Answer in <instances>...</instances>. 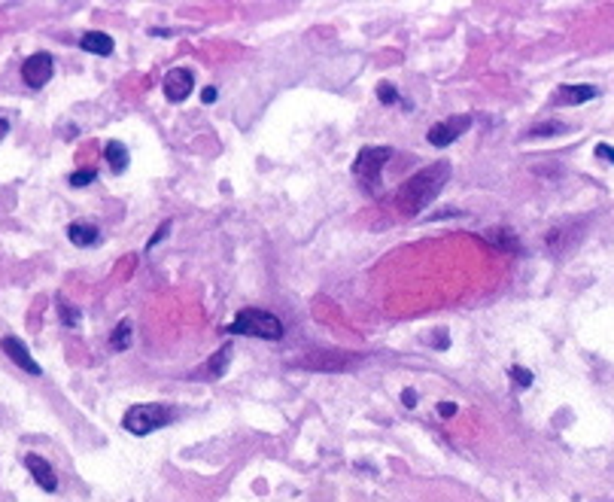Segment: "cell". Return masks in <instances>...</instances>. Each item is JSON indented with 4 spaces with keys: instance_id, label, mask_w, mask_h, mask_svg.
Returning <instances> with one entry per match:
<instances>
[{
    "instance_id": "cell-6",
    "label": "cell",
    "mask_w": 614,
    "mask_h": 502,
    "mask_svg": "<svg viewBox=\"0 0 614 502\" xmlns=\"http://www.w3.org/2000/svg\"><path fill=\"white\" fill-rule=\"evenodd\" d=\"M474 116L472 113H463V116H450V119L438 122V125L429 128V143L435 146V150H447L450 143L456 141V137H463L468 128H472Z\"/></svg>"
},
{
    "instance_id": "cell-21",
    "label": "cell",
    "mask_w": 614,
    "mask_h": 502,
    "mask_svg": "<svg viewBox=\"0 0 614 502\" xmlns=\"http://www.w3.org/2000/svg\"><path fill=\"white\" fill-rule=\"evenodd\" d=\"M61 320H64L67 326H80V311H76V307H71V305H64V301H61Z\"/></svg>"
},
{
    "instance_id": "cell-13",
    "label": "cell",
    "mask_w": 614,
    "mask_h": 502,
    "mask_svg": "<svg viewBox=\"0 0 614 502\" xmlns=\"http://www.w3.org/2000/svg\"><path fill=\"white\" fill-rule=\"evenodd\" d=\"M67 237H71L73 246H91L97 244V237H101V231H97L95 222H86V219H76L67 226Z\"/></svg>"
},
{
    "instance_id": "cell-23",
    "label": "cell",
    "mask_w": 614,
    "mask_h": 502,
    "mask_svg": "<svg viewBox=\"0 0 614 502\" xmlns=\"http://www.w3.org/2000/svg\"><path fill=\"white\" fill-rule=\"evenodd\" d=\"M167 231H171V222H161V228H158V231H156V235H152V237H149V244H147V246H149V250H152V246H156V244L161 241V237H167Z\"/></svg>"
},
{
    "instance_id": "cell-11",
    "label": "cell",
    "mask_w": 614,
    "mask_h": 502,
    "mask_svg": "<svg viewBox=\"0 0 614 502\" xmlns=\"http://www.w3.org/2000/svg\"><path fill=\"white\" fill-rule=\"evenodd\" d=\"M599 95L596 86H559L557 95H554V104L559 107H578V104H587Z\"/></svg>"
},
{
    "instance_id": "cell-25",
    "label": "cell",
    "mask_w": 614,
    "mask_h": 502,
    "mask_svg": "<svg viewBox=\"0 0 614 502\" xmlns=\"http://www.w3.org/2000/svg\"><path fill=\"white\" fill-rule=\"evenodd\" d=\"M438 414H441V417H454V414H456V405H454V402H441V405H438Z\"/></svg>"
},
{
    "instance_id": "cell-8",
    "label": "cell",
    "mask_w": 614,
    "mask_h": 502,
    "mask_svg": "<svg viewBox=\"0 0 614 502\" xmlns=\"http://www.w3.org/2000/svg\"><path fill=\"white\" fill-rule=\"evenodd\" d=\"M192 89H195V76L186 67H174V71L165 73V98L171 104H183L192 95Z\"/></svg>"
},
{
    "instance_id": "cell-17",
    "label": "cell",
    "mask_w": 614,
    "mask_h": 502,
    "mask_svg": "<svg viewBox=\"0 0 614 502\" xmlns=\"http://www.w3.org/2000/svg\"><path fill=\"white\" fill-rule=\"evenodd\" d=\"M95 180H97V171H95V168H80V171H73V174H71V186H73V189L91 186Z\"/></svg>"
},
{
    "instance_id": "cell-27",
    "label": "cell",
    "mask_w": 614,
    "mask_h": 502,
    "mask_svg": "<svg viewBox=\"0 0 614 502\" xmlns=\"http://www.w3.org/2000/svg\"><path fill=\"white\" fill-rule=\"evenodd\" d=\"M6 134H10V122H6V119H0V141H3Z\"/></svg>"
},
{
    "instance_id": "cell-9",
    "label": "cell",
    "mask_w": 614,
    "mask_h": 502,
    "mask_svg": "<svg viewBox=\"0 0 614 502\" xmlns=\"http://www.w3.org/2000/svg\"><path fill=\"white\" fill-rule=\"evenodd\" d=\"M0 347H3V353H6V357H10V359H12L15 366H19L25 375H30V377H40V375H43L40 362H37L34 357H30V353H28V347L21 344L15 335H6L3 341H0Z\"/></svg>"
},
{
    "instance_id": "cell-15",
    "label": "cell",
    "mask_w": 614,
    "mask_h": 502,
    "mask_svg": "<svg viewBox=\"0 0 614 502\" xmlns=\"http://www.w3.org/2000/svg\"><path fill=\"white\" fill-rule=\"evenodd\" d=\"M104 159H106V165H110L113 174H125L128 171V161H131L125 143H119V141H110L104 146Z\"/></svg>"
},
{
    "instance_id": "cell-7",
    "label": "cell",
    "mask_w": 614,
    "mask_h": 502,
    "mask_svg": "<svg viewBox=\"0 0 614 502\" xmlns=\"http://www.w3.org/2000/svg\"><path fill=\"white\" fill-rule=\"evenodd\" d=\"M52 71H55V61H52L49 52H37V55L25 58V64H21V80L30 89H43L52 80Z\"/></svg>"
},
{
    "instance_id": "cell-16",
    "label": "cell",
    "mask_w": 614,
    "mask_h": 502,
    "mask_svg": "<svg viewBox=\"0 0 614 502\" xmlns=\"http://www.w3.org/2000/svg\"><path fill=\"white\" fill-rule=\"evenodd\" d=\"M110 347L113 350H128L131 347V320H122L116 329H113V335H110Z\"/></svg>"
},
{
    "instance_id": "cell-2",
    "label": "cell",
    "mask_w": 614,
    "mask_h": 502,
    "mask_svg": "<svg viewBox=\"0 0 614 502\" xmlns=\"http://www.w3.org/2000/svg\"><path fill=\"white\" fill-rule=\"evenodd\" d=\"M232 335H250V338H265V341H277L283 338V320L274 316L271 311L262 307H243L234 314V320L228 323Z\"/></svg>"
},
{
    "instance_id": "cell-10",
    "label": "cell",
    "mask_w": 614,
    "mask_h": 502,
    "mask_svg": "<svg viewBox=\"0 0 614 502\" xmlns=\"http://www.w3.org/2000/svg\"><path fill=\"white\" fill-rule=\"evenodd\" d=\"M25 466H28L30 478H34V481L40 484L46 493H55V490H58V475L52 472V466L40 457V454H28V457H25Z\"/></svg>"
},
{
    "instance_id": "cell-19",
    "label": "cell",
    "mask_w": 614,
    "mask_h": 502,
    "mask_svg": "<svg viewBox=\"0 0 614 502\" xmlns=\"http://www.w3.org/2000/svg\"><path fill=\"white\" fill-rule=\"evenodd\" d=\"M508 375H511V381L517 384V387H532V372H529V368H523V366H511V368H508Z\"/></svg>"
},
{
    "instance_id": "cell-4",
    "label": "cell",
    "mask_w": 614,
    "mask_h": 502,
    "mask_svg": "<svg viewBox=\"0 0 614 502\" xmlns=\"http://www.w3.org/2000/svg\"><path fill=\"white\" fill-rule=\"evenodd\" d=\"M389 159H393V150H389V146H365L356 156V161H353V177H356L359 186H362L368 195H378L380 192V171Z\"/></svg>"
},
{
    "instance_id": "cell-14",
    "label": "cell",
    "mask_w": 614,
    "mask_h": 502,
    "mask_svg": "<svg viewBox=\"0 0 614 502\" xmlns=\"http://www.w3.org/2000/svg\"><path fill=\"white\" fill-rule=\"evenodd\" d=\"M228 362H232V347H228V344H222L216 357H213L210 362H207V366L198 368V375H195V377H201V381H216V377L225 375Z\"/></svg>"
},
{
    "instance_id": "cell-12",
    "label": "cell",
    "mask_w": 614,
    "mask_h": 502,
    "mask_svg": "<svg viewBox=\"0 0 614 502\" xmlns=\"http://www.w3.org/2000/svg\"><path fill=\"white\" fill-rule=\"evenodd\" d=\"M80 49L89 52V55H113V49H116V43H113L110 34H104V30H89V34H82L80 40Z\"/></svg>"
},
{
    "instance_id": "cell-24",
    "label": "cell",
    "mask_w": 614,
    "mask_h": 502,
    "mask_svg": "<svg viewBox=\"0 0 614 502\" xmlns=\"http://www.w3.org/2000/svg\"><path fill=\"white\" fill-rule=\"evenodd\" d=\"M402 402H404V408H413L417 405V390H402Z\"/></svg>"
},
{
    "instance_id": "cell-26",
    "label": "cell",
    "mask_w": 614,
    "mask_h": 502,
    "mask_svg": "<svg viewBox=\"0 0 614 502\" xmlns=\"http://www.w3.org/2000/svg\"><path fill=\"white\" fill-rule=\"evenodd\" d=\"M201 100H204V104H213V100H216V89H204V91H201Z\"/></svg>"
},
{
    "instance_id": "cell-1",
    "label": "cell",
    "mask_w": 614,
    "mask_h": 502,
    "mask_svg": "<svg viewBox=\"0 0 614 502\" xmlns=\"http://www.w3.org/2000/svg\"><path fill=\"white\" fill-rule=\"evenodd\" d=\"M447 177H450V165H447V161H435V165L417 171L408 183H402L398 192H396L398 210H402L404 216L420 213L426 204H432V201L441 195V189L447 186Z\"/></svg>"
},
{
    "instance_id": "cell-22",
    "label": "cell",
    "mask_w": 614,
    "mask_h": 502,
    "mask_svg": "<svg viewBox=\"0 0 614 502\" xmlns=\"http://www.w3.org/2000/svg\"><path fill=\"white\" fill-rule=\"evenodd\" d=\"M596 156L605 159V161H611V165H614V146H608V143H596Z\"/></svg>"
},
{
    "instance_id": "cell-5",
    "label": "cell",
    "mask_w": 614,
    "mask_h": 502,
    "mask_svg": "<svg viewBox=\"0 0 614 502\" xmlns=\"http://www.w3.org/2000/svg\"><path fill=\"white\" fill-rule=\"evenodd\" d=\"M362 357L359 353H347V350H332V347H319L313 353H304V357L292 359V366L307 368V372H350L353 366H359Z\"/></svg>"
},
{
    "instance_id": "cell-3",
    "label": "cell",
    "mask_w": 614,
    "mask_h": 502,
    "mask_svg": "<svg viewBox=\"0 0 614 502\" xmlns=\"http://www.w3.org/2000/svg\"><path fill=\"white\" fill-rule=\"evenodd\" d=\"M174 420V408L158 405V402H143V405H131L122 417V427H125L131 436H149L161 427Z\"/></svg>"
},
{
    "instance_id": "cell-18",
    "label": "cell",
    "mask_w": 614,
    "mask_h": 502,
    "mask_svg": "<svg viewBox=\"0 0 614 502\" xmlns=\"http://www.w3.org/2000/svg\"><path fill=\"white\" fill-rule=\"evenodd\" d=\"M563 131H569V125H566V122H541V125H535L532 131H529V137H548V134H563Z\"/></svg>"
},
{
    "instance_id": "cell-20",
    "label": "cell",
    "mask_w": 614,
    "mask_h": 502,
    "mask_svg": "<svg viewBox=\"0 0 614 502\" xmlns=\"http://www.w3.org/2000/svg\"><path fill=\"white\" fill-rule=\"evenodd\" d=\"M378 98H380V104H402V100H398V91L389 86V82H380L378 86Z\"/></svg>"
}]
</instances>
